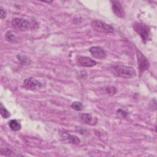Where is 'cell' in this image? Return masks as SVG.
Returning a JSON list of instances; mask_svg holds the SVG:
<instances>
[{
    "label": "cell",
    "mask_w": 157,
    "mask_h": 157,
    "mask_svg": "<svg viewBox=\"0 0 157 157\" xmlns=\"http://www.w3.org/2000/svg\"><path fill=\"white\" fill-rule=\"evenodd\" d=\"M134 31L140 36L142 40L145 43L149 39L150 29L149 27L143 23L136 22L132 26Z\"/></svg>",
    "instance_id": "obj_3"
},
{
    "label": "cell",
    "mask_w": 157,
    "mask_h": 157,
    "mask_svg": "<svg viewBox=\"0 0 157 157\" xmlns=\"http://www.w3.org/2000/svg\"><path fill=\"white\" fill-rule=\"evenodd\" d=\"M71 107L73 109H74L75 110L80 111L83 109L84 106L82 102H78V101H75V102H72V104H71Z\"/></svg>",
    "instance_id": "obj_16"
},
{
    "label": "cell",
    "mask_w": 157,
    "mask_h": 157,
    "mask_svg": "<svg viewBox=\"0 0 157 157\" xmlns=\"http://www.w3.org/2000/svg\"><path fill=\"white\" fill-rule=\"evenodd\" d=\"M5 39L8 42H9L10 43H13V44L18 43L20 40V38L18 36L17 33H16L14 31H12V30L8 31L6 33Z\"/></svg>",
    "instance_id": "obj_10"
},
{
    "label": "cell",
    "mask_w": 157,
    "mask_h": 157,
    "mask_svg": "<svg viewBox=\"0 0 157 157\" xmlns=\"http://www.w3.org/2000/svg\"><path fill=\"white\" fill-rule=\"evenodd\" d=\"M18 61L22 64H24V65H29L31 64V59L28 57L26 56V55H23L21 54H18L17 56Z\"/></svg>",
    "instance_id": "obj_13"
},
{
    "label": "cell",
    "mask_w": 157,
    "mask_h": 157,
    "mask_svg": "<svg viewBox=\"0 0 157 157\" xmlns=\"http://www.w3.org/2000/svg\"><path fill=\"white\" fill-rule=\"evenodd\" d=\"M62 137L64 138V139H65L66 141H67V142H69L70 144H74V145H78L80 143V139L78 137H77L76 136L71 135L70 134L64 132L62 134Z\"/></svg>",
    "instance_id": "obj_11"
},
{
    "label": "cell",
    "mask_w": 157,
    "mask_h": 157,
    "mask_svg": "<svg viewBox=\"0 0 157 157\" xmlns=\"http://www.w3.org/2000/svg\"><path fill=\"white\" fill-rule=\"evenodd\" d=\"M106 91L109 94H115L117 93V89L114 86H108L106 88Z\"/></svg>",
    "instance_id": "obj_17"
},
{
    "label": "cell",
    "mask_w": 157,
    "mask_h": 157,
    "mask_svg": "<svg viewBox=\"0 0 157 157\" xmlns=\"http://www.w3.org/2000/svg\"><path fill=\"white\" fill-rule=\"evenodd\" d=\"M9 126L10 128L13 131H19L21 129V124L17 120H11L9 121Z\"/></svg>",
    "instance_id": "obj_12"
},
{
    "label": "cell",
    "mask_w": 157,
    "mask_h": 157,
    "mask_svg": "<svg viewBox=\"0 0 157 157\" xmlns=\"http://www.w3.org/2000/svg\"><path fill=\"white\" fill-rule=\"evenodd\" d=\"M23 86L29 90H37L42 87V83L33 77H28L24 80Z\"/></svg>",
    "instance_id": "obj_6"
},
{
    "label": "cell",
    "mask_w": 157,
    "mask_h": 157,
    "mask_svg": "<svg viewBox=\"0 0 157 157\" xmlns=\"http://www.w3.org/2000/svg\"><path fill=\"white\" fill-rule=\"evenodd\" d=\"M11 25L15 29L20 31H26L30 28L31 25L26 20L21 18H14L11 21Z\"/></svg>",
    "instance_id": "obj_4"
},
{
    "label": "cell",
    "mask_w": 157,
    "mask_h": 157,
    "mask_svg": "<svg viewBox=\"0 0 157 157\" xmlns=\"http://www.w3.org/2000/svg\"><path fill=\"white\" fill-rule=\"evenodd\" d=\"M0 11H1L0 12V17H1V19L5 18L6 17V12L2 6L0 7Z\"/></svg>",
    "instance_id": "obj_18"
},
{
    "label": "cell",
    "mask_w": 157,
    "mask_h": 157,
    "mask_svg": "<svg viewBox=\"0 0 157 157\" xmlns=\"http://www.w3.org/2000/svg\"><path fill=\"white\" fill-rule=\"evenodd\" d=\"M89 52L91 56L96 59H103L106 56L105 52L100 47H91L90 48Z\"/></svg>",
    "instance_id": "obj_9"
},
{
    "label": "cell",
    "mask_w": 157,
    "mask_h": 157,
    "mask_svg": "<svg viewBox=\"0 0 157 157\" xmlns=\"http://www.w3.org/2000/svg\"><path fill=\"white\" fill-rule=\"evenodd\" d=\"M91 26L93 31L102 33H113L114 28L110 25L100 20H94L91 22Z\"/></svg>",
    "instance_id": "obj_2"
},
{
    "label": "cell",
    "mask_w": 157,
    "mask_h": 157,
    "mask_svg": "<svg viewBox=\"0 0 157 157\" xmlns=\"http://www.w3.org/2000/svg\"><path fill=\"white\" fill-rule=\"evenodd\" d=\"M111 2L112 9L114 14L119 18H123L125 15V13L120 2L118 1H112Z\"/></svg>",
    "instance_id": "obj_8"
},
{
    "label": "cell",
    "mask_w": 157,
    "mask_h": 157,
    "mask_svg": "<svg viewBox=\"0 0 157 157\" xmlns=\"http://www.w3.org/2000/svg\"><path fill=\"white\" fill-rule=\"evenodd\" d=\"M136 53L138 61L139 71L140 73H142L149 68L150 63L148 59L143 55V53L137 49L136 50Z\"/></svg>",
    "instance_id": "obj_5"
},
{
    "label": "cell",
    "mask_w": 157,
    "mask_h": 157,
    "mask_svg": "<svg viewBox=\"0 0 157 157\" xmlns=\"http://www.w3.org/2000/svg\"><path fill=\"white\" fill-rule=\"evenodd\" d=\"M109 71L115 77L126 79L134 78L137 75L136 71L133 67L126 66H112L109 68Z\"/></svg>",
    "instance_id": "obj_1"
},
{
    "label": "cell",
    "mask_w": 157,
    "mask_h": 157,
    "mask_svg": "<svg viewBox=\"0 0 157 157\" xmlns=\"http://www.w3.org/2000/svg\"><path fill=\"white\" fill-rule=\"evenodd\" d=\"M80 118L82 121L86 124H90L93 120L92 116L90 113H82L80 115Z\"/></svg>",
    "instance_id": "obj_14"
},
{
    "label": "cell",
    "mask_w": 157,
    "mask_h": 157,
    "mask_svg": "<svg viewBox=\"0 0 157 157\" xmlns=\"http://www.w3.org/2000/svg\"><path fill=\"white\" fill-rule=\"evenodd\" d=\"M117 113H118V115H120V117H121V118H124L126 117V115H127V113H126V112H124V110H121V109H118V110L117 111Z\"/></svg>",
    "instance_id": "obj_19"
},
{
    "label": "cell",
    "mask_w": 157,
    "mask_h": 157,
    "mask_svg": "<svg viewBox=\"0 0 157 157\" xmlns=\"http://www.w3.org/2000/svg\"><path fill=\"white\" fill-rule=\"evenodd\" d=\"M0 112H1V116L4 118H8L10 116L9 112L5 108V107H4L2 103H1V105H0Z\"/></svg>",
    "instance_id": "obj_15"
},
{
    "label": "cell",
    "mask_w": 157,
    "mask_h": 157,
    "mask_svg": "<svg viewBox=\"0 0 157 157\" xmlns=\"http://www.w3.org/2000/svg\"><path fill=\"white\" fill-rule=\"evenodd\" d=\"M76 61L78 64L83 67H93L96 64V62L94 59L87 56H77Z\"/></svg>",
    "instance_id": "obj_7"
}]
</instances>
